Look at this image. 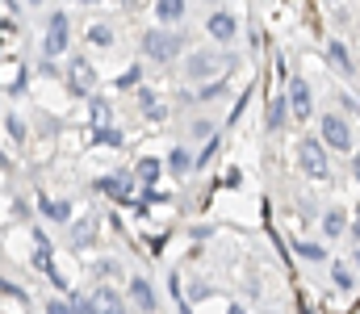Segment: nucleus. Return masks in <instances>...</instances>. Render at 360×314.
<instances>
[{"instance_id":"obj_1","label":"nucleus","mask_w":360,"mask_h":314,"mask_svg":"<svg viewBox=\"0 0 360 314\" xmlns=\"http://www.w3.org/2000/svg\"><path fill=\"white\" fill-rule=\"evenodd\" d=\"M180 42H184L180 34L155 25V30H147V34H143V55H147V59H155V63H172V59L180 55Z\"/></svg>"},{"instance_id":"obj_2","label":"nucleus","mask_w":360,"mask_h":314,"mask_svg":"<svg viewBox=\"0 0 360 314\" xmlns=\"http://www.w3.org/2000/svg\"><path fill=\"white\" fill-rule=\"evenodd\" d=\"M297 155H302V168H306V172H310L314 181H327V176H331V168H327V147H323V138H302Z\"/></svg>"},{"instance_id":"obj_3","label":"nucleus","mask_w":360,"mask_h":314,"mask_svg":"<svg viewBox=\"0 0 360 314\" xmlns=\"http://www.w3.org/2000/svg\"><path fill=\"white\" fill-rule=\"evenodd\" d=\"M63 51H68V13H51V25H46V38H42V55L59 59Z\"/></svg>"},{"instance_id":"obj_4","label":"nucleus","mask_w":360,"mask_h":314,"mask_svg":"<svg viewBox=\"0 0 360 314\" xmlns=\"http://www.w3.org/2000/svg\"><path fill=\"white\" fill-rule=\"evenodd\" d=\"M323 147L352 151V126H348L340 113H327V117H323Z\"/></svg>"},{"instance_id":"obj_5","label":"nucleus","mask_w":360,"mask_h":314,"mask_svg":"<svg viewBox=\"0 0 360 314\" xmlns=\"http://www.w3.org/2000/svg\"><path fill=\"white\" fill-rule=\"evenodd\" d=\"M285 105H289L293 117H310V113H314V93H310V84H306L302 76L289 80V97H285Z\"/></svg>"},{"instance_id":"obj_6","label":"nucleus","mask_w":360,"mask_h":314,"mask_svg":"<svg viewBox=\"0 0 360 314\" xmlns=\"http://www.w3.org/2000/svg\"><path fill=\"white\" fill-rule=\"evenodd\" d=\"M205 34H210L214 42H231V38L239 34V21H235L231 13H210V21H205Z\"/></svg>"},{"instance_id":"obj_7","label":"nucleus","mask_w":360,"mask_h":314,"mask_svg":"<svg viewBox=\"0 0 360 314\" xmlns=\"http://www.w3.org/2000/svg\"><path fill=\"white\" fill-rule=\"evenodd\" d=\"M34 264L46 273V281H51L55 289H63V277H59V268H55V256H51V239H42V235H38V247H34Z\"/></svg>"},{"instance_id":"obj_8","label":"nucleus","mask_w":360,"mask_h":314,"mask_svg":"<svg viewBox=\"0 0 360 314\" xmlns=\"http://www.w3.org/2000/svg\"><path fill=\"white\" fill-rule=\"evenodd\" d=\"M68 76H72L68 84H72V93H76V97H89V93H92V84H96V76H92V67L84 63V59H76Z\"/></svg>"},{"instance_id":"obj_9","label":"nucleus","mask_w":360,"mask_h":314,"mask_svg":"<svg viewBox=\"0 0 360 314\" xmlns=\"http://www.w3.org/2000/svg\"><path fill=\"white\" fill-rule=\"evenodd\" d=\"M130 302L143 306V310H155V289L147 285V277H134L130 281Z\"/></svg>"},{"instance_id":"obj_10","label":"nucleus","mask_w":360,"mask_h":314,"mask_svg":"<svg viewBox=\"0 0 360 314\" xmlns=\"http://www.w3.org/2000/svg\"><path fill=\"white\" fill-rule=\"evenodd\" d=\"M96 189L109 193V197H126V193H130V176H126V172H113V176L96 181Z\"/></svg>"},{"instance_id":"obj_11","label":"nucleus","mask_w":360,"mask_h":314,"mask_svg":"<svg viewBox=\"0 0 360 314\" xmlns=\"http://www.w3.org/2000/svg\"><path fill=\"white\" fill-rule=\"evenodd\" d=\"M327 55H331V63H335L344 76H356V63H352V55L344 51V42H327Z\"/></svg>"},{"instance_id":"obj_12","label":"nucleus","mask_w":360,"mask_h":314,"mask_svg":"<svg viewBox=\"0 0 360 314\" xmlns=\"http://www.w3.org/2000/svg\"><path fill=\"white\" fill-rule=\"evenodd\" d=\"M155 17H160L164 25H176L180 17H184V0H160V4H155Z\"/></svg>"},{"instance_id":"obj_13","label":"nucleus","mask_w":360,"mask_h":314,"mask_svg":"<svg viewBox=\"0 0 360 314\" xmlns=\"http://www.w3.org/2000/svg\"><path fill=\"white\" fill-rule=\"evenodd\" d=\"M92 239H96V222H92V218H84V222L72 226V243H76V247H89Z\"/></svg>"},{"instance_id":"obj_14","label":"nucleus","mask_w":360,"mask_h":314,"mask_svg":"<svg viewBox=\"0 0 360 314\" xmlns=\"http://www.w3.org/2000/svg\"><path fill=\"white\" fill-rule=\"evenodd\" d=\"M289 122V105H285V97H272L269 105V130H281Z\"/></svg>"},{"instance_id":"obj_15","label":"nucleus","mask_w":360,"mask_h":314,"mask_svg":"<svg viewBox=\"0 0 360 314\" xmlns=\"http://www.w3.org/2000/svg\"><path fill=\"white\" fill-rule=\"evenodd\" d=\"M160 168H164L160 159L143 155V159H139V181H143V185H155V181H160Z\"/></svg>"},{"instance_id":"obj_16","label":"nucleus","mask_w":360,"mask_h":314,"mask_svg":"<svg viewBox=\"0 0 360 314\" xmlns=\"http://www.w3.org/2000/svg\"><path fill=\"white\" fill-rule=\"evenodd\" d=\"M344 226H348L344 209H331V214L323 218V230H327V239H340V235H344Z\"/></svg>"},{"instance_id":"obj_17","label":"nucleus","mask_w":360,"mask_h":314,"mask_svg":"<svg viewBox=\"0 0 360 314\" xmlns=\"http://www.w3.org/2000/svg\"><path fill=\"white\" fill-rule=\"evenodd\" d=\"M42 214H46L51 222H68V218H72V206H68V202H51V197H42Z\"/></svg>"},{"instance_id":"obj_18","label":"nucleus","mask_w":360,"mask_h":314,"mask_svg":"<svg viewBox=\"0 0 360 314\" xmlns=\"http://www.w3.org/2000/svg\"><path fill=\"white\" fill-rule=\"evenodd\" d=\"M96 147H122V130L117 126H96Z\"/></svg>"},{"instance_id":"obj_19","label":"nucleus","mask_w":360,"mask_h":314,"mask_svg":"<svg viewBox=\"0 0 360 314\" xmlns=\"http://www.w3.org/2000/svg\"><path fill=\"white\" fill-rule=\"evenodd\" d=\"M188 168H193V159H188V151H184V147H176V151L168 155V172H172V176H184Z\"/></svg>"},{"instance_id":"obj_20","label":"nucleus","mask_w":360,"mask_h":314,"mask_svg":"<svg viewBox=\"0 0 360 314\" xmlns=\"http://www.w3.org/2000/svg\"><path fill=\"white\" fill-rule=\"evenodd\" d=\"M293 251H297L302 260H310V264H319V260H327V247H319V243H293Z\"/></svg>"},{"instance_id":"obj_21","label":"nucleus","mask_w":360,"mask_h":314,"mask_svg":"<svg viewBox=\"0 0 360 314\" xmlns=\"http://www.w3.org/2000/svg\"><path fill=\"white\" fill-rule=\"evenodd\" d=\"M205 72H214V59H210V55H193V59H188V76L201 80Z\"/></svg>"},{"instance_id":"obj_22","label":"nucleus","mask_w":360,"mask_h":314,"mask_svg":"<svg viewBox=\"0 0 360 314\" xmlns=\"http://www.w3.org/2000/svg\"><path fill=\"white\" fill-rule=\"evenodd\" d=\"M92 302H96V306H109V310H122V306H126L113 289H96V294H92Z\"/></svg>"},{"instance_id":"obj_23","label":"nucleus","mask_w":360,"mask_h":314,"mask_svg":"<svg viewBox=\"0 0 360 314\" xmlns=\"http://www.w3.org/2000/svg\"><path fill=\"white\" fill-rule=\"evenodd\" d=\"M89 42H92V46H109V42H113V30L96 21V25H92V30H89Z\"/></svg>"},{"instance_id":"obj_24","label":"nucleus","mask_w":360,"mask_h":314,"mask_svg":"<svg viewBox=\"0 0 360 314\" xmlns=\"http://www.w3.org/2000/svg\"><path fill=\"white\" fill-rule=\"evenodd\" d=\"M4 126H8V138H13V143H25V122H21L17 113H8Z\"/></svg>"},{"instance_id":"obj_25","label":"nucleus","mask_w":360,"mask_h":314,"mask_svg":"<svg viewBox=\"0 0 360 314\" xmlns=\"http://www.w3.org/2000/svg\"><path fill=\"white\" fill-rule=\"evenodd\" d=\"M331 277H335V285H340V289H356V277H352V268L335 264V273H331Z\"/></svg>"},{"instance_id":"obj_26","label":"nucleus","mask_w":360,"mask_h":314,"mask_svg":"<svg viewBox=\"0 0 360 314\" xmlns=\"http://www.w3.org/2000/svg\"><path fill=\"white\" fill-rule=\"evenodd\" d=\"M139 76H143V67H130V72H126L117 84H122V89H134V84H139Z\"/></svg>"},{"instance_id":"obj_27","label":"nucleus","mask_w":360,"mask_h":314,"mask_svg":"<svg viewBox=\"0 0 360 314\" xmlns=\"http://www.w3.org/2000/svg\"><path fill=\"white\" fill-rule=\"evenodd\" d=\"M214 151H218V138H210V143H205V151L197 155V164H210V159H214Z\"/></svg>"},{"instance_id":"obj_28","label":"nucleus","mask_w":360,"mask_h":314,"mask_svg":"<svg viewBox=\"0 0 360 314\" xmlns=\"http://www.w3.org/2000/svg\"><path fill=\"white\" fill-rule=\"evenodd\" d=\"M92 117H96V126H101V122H105V117H109V109H105V101H101V97H96V101H92Z\"/></svg>"},{"instance_id":"obj_29","label":"nucleus","mask_w":360,"mask_h":314,"mask_svg":"<svg viewBox=\"0 0 360 314\" xmlns=\"http://www.w3.org/2000/svg\"><path fill=\"white\" fill-rule=\"evenodd\" d=\"M80 4H96V0H80Z\"/></svg>"},{"instance_id":"obj_30","label":"nucleus","mask_w":360,"mask_h":314,"mask_svg":"<svg viewBox=\"0 0 360 314\" xmlns=\"http://www.w3.org/2000/svg\"><path fill=\"white\" fill-rule=\"evenodd\" d=\"M30 4H42V0H30Z\"/></svg>"}]
</instances>
